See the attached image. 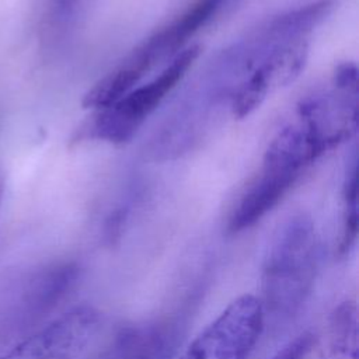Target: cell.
Here are the masks:
<instances>
[{"instance_id": "6da1fadb", "label": "cell", "mask_w": 359, "mask_h": 359, "mask_svg": "<svg viewBox=\"0 0 359 359\" xmlns=\"http://www.w3.org/2000/svg\"><path fill=\"white\" fill-rule=\"evenodd\" d=\"M320 241L310 215L287 217L273 233L259 276V304L265 327L293 320L309 300L317 278Z\"/></svg>"}, {"instance_id": "7a4b0ae2", "label": "cell", "mask_w": 359, "mask_h": 359, "mask_svg": "<svg viewBox=\"0 0 359 359\" xmlns=\"http://www.w3.org/2000/svg\"><path fill=\"white\" fill-rule=\"evenodd\" d=\"M224 0H195L181 14L154 31L83 97V107L102 109L135 88L158 63L171 60L219 11Z\"/></svg>"}, {"instance_id": "3957f363", "label": "cell", "mask_w": 359, "mask_h": 359, "mask_svg": "<svg viewBox=\"0 0 359 359\" xmlns=\"http://www.w3.org/2000/svg\"><path fill=\"white\" fill-rule=\"evenodd\" d=\"M77 276L76 264L55 262L10 279L0 289V348L29 335L63 300Z\"/></svg>"}, {"instance_id": "277c9868", "label": "cell", "mask_w": 359, "mask_h": 359, "mask_svg": "<svg viewBox=\"0 0 359 359\" xmlns=\"http://www.w3.org/2000/svg\"><path fill=\"white\" fill-rule=\"evenodd\" d=\"M199 52V45L184 48L151 80L136 86L111 105L95 111L90 121L79 129L76 139H95L115 144L130 140L143 122L185 77Z\"/></svg>"}, {"instance_id": "5b68a950", "label": "cell", "mask_w": 359, "mask_h": 359, "mask_svg": "<svg viewBox=\"0 0 359 359\" xmlns=\"http://www.w3.org/2000/svg\"><path fill=\"white\" fill-rule=\"evenodd\" d=\"M264 328L258 297L241 294L201 330L175 359H248Z\"/></svg>"}, {"instance_id": "8992f818", "label": "cell", "mask_w": 359, "mask_h": 359, "mask_svg": "<svg viewBox=\"0 0 359 359\" xmlns=\"http://www.w3.org/2000/svg\"><path fill=\"white\" fill-rule=\"evenodd\" d=\"M309 55V34H290L275 41L234 93L229 112L243 119L273 91L292 83L303 70Z\"/></svg>"}, {"instance_id": "52a82bcc", "label": "cell", "mask_w": 359, "mask_h": 359, "mask_svg": "<svg viewBox=\"0 0 359 359\" xmlns=\"http://www.w3.org/2000/svg\"><path fill=\"white\" fill-rule=\"evenodd\" d=\"M100 324L97 309L76 306L14 344L0 359H81Z\"/></svg>"}, {"instance_id": "ba28073f", "label": "cell", "mask_w": 359, "mask_h": 359, "mask_svg": "<svg viewBox=\"0 0 359 359\" xmlns=\"http://www.w3.org/2000/svg\"><path fill=\"white\" fill-rule=\"evenodd\" d=\"M184 334L182 321L165 317L121 328L104 359H175Z\"/></svg>"}, {"instance_id": "9c48e42d", "label": "cell", "mask_w": 359, "mask_h": 359, "mask_svg": "<svg viewBox=\"0 0 359 359\" xmlns=\"http://www.w3.org/2000/svg\"><path fill=\"white\" fill-rule=\"evenodd\" d=\"M320 359H359L358 309L353 300L341 302L330 313Z\"/></svg>"}, {"instance_id": "30bf717a", "label": "cell", "mask_w": 359, "mask_h": 359, "mask_svg": "<svg viewBox=\"0 0 359 359\" xmlns=\"http://www.w3.org/2000/svg\"><path fill=\"white\" fill-rule=\"evenodd\" d=\"M358 237V151H352L342 184V220L337 243V254L346 257Z\"/></svg>"}, {"instance_id": "8fae6325", "label": "cell", "mask_w": 359, "mask_h": 359, "mask_svg": "<svg viewBox=\"0 0 359 359\" xmlns=\"http://www.w3.org/2000/svg\"><path fill=\"white\" fill-rule=\"evenodd\" d=\"M81 0H46L43 13V32L53 41L62 36L74 21Z\"/></svg>"}, {"instance_id": "7c38bea8", "label": "cell", "mask_w": 359, "mask_h": 359, "mask_svg": "<svg viewBox=\"0 0 359 359\" xmlns=\"http://www.w3.org/2000/svg\"><path fill=\"white\" fill-rule=\"evenodd\" d=\"M313 345V335L303 332L282 346L271 359H304Z\"/></svg>"}, {"instance_id": "4fadbf2b", "label": "cell", "mask_w": 359, "mask_h": 359, "mask_svg": "<svg viewBox=\"0 0 359 359\" xmlns=\"http://www.w3.org/2000/svg\"><path fill=\"white\" fill-rule=\"evenodd\" d=\"M4 189H6L4 175H3V171L0 170V205H1V202H3V198H4Z\"/></svg>"}]
</instances>
